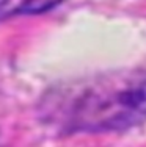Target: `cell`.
<instances>
[{
  "mask_svg": "<svg viewBox=\"0 0 146 147\" xmlns=\"http://www.w3.org/2000/svg\"><path fill=\"white\" fill-rule=\"evenodd\" d=\"M49 119L68 131H110L146 119V72L72 83L50 96Z\"/></svg>",
  "mask_w": 146,
  "mask_h": 147,
  "instance_id": "6da1fadb",
  "label": "cell"
},
{
  "mask_svg": "<svg viewBox=\"0 0 146 147\" xmlns=\"http://www.w3.org/2000/svg\"><path fill=\"white\" fill-rule=\"evenodd\" d=\"M65 0H0V22L14 16L41 14L57 8Z\"/></svg>",
  "mask_w": 146,
  "mask_h": 147,
  "instance_id": "7a4b0ae2",
  "label": "cell"
}]
</instances>
